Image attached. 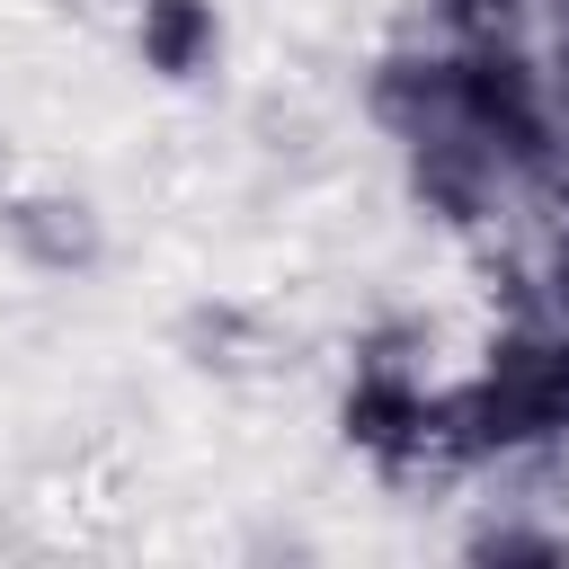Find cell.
Masks as SVG:
<instances>
[{
  "instance_id": "cell-3",
  "label": "cell",
  "mask_w": 569,
  "mask_h": 569,
  "mask_svg": "<svg viewBox=\"0 0 569 569\" xmlns=\"http://www.w3.org/2000/svg\"><path fill=\"white\" fill-rule=\"evenodd\" d=\"M204 44H213L204 0H142V53H151L169 80H187V71L204 62Z\"/></svg>"
},
{
  "instance_id": "cell-2",
  "label": "cell",
  "mask_w": 569,
  "mask_h": 569,
  "mask_svg": "<svg viewBox=\"0 0 569 569\" xmlns=\"http://www.w3.org/2000/svg\"><path fill=\"white\" fill-rule=\"evenodd\" d=\"M9 240H18L44 276L98 267V213H89L80 196H27V204H9Z\"/></svg>"
},
{
  "instance_id": "cell-1",
  "label": "cell",
  "mask_w": 569,
  "mask_h": 569,
  "mask_svg": "<svg viewBox=\"0 0 569 569\" xmlns=\"http://www.w3.org/2000/svg\"><path fill=\"white\" fill-rule=\"evenodd\" d=\"M569 418V356L560 347H516L489 373V436H542Z\"/></svg>"
}]
</instances>
